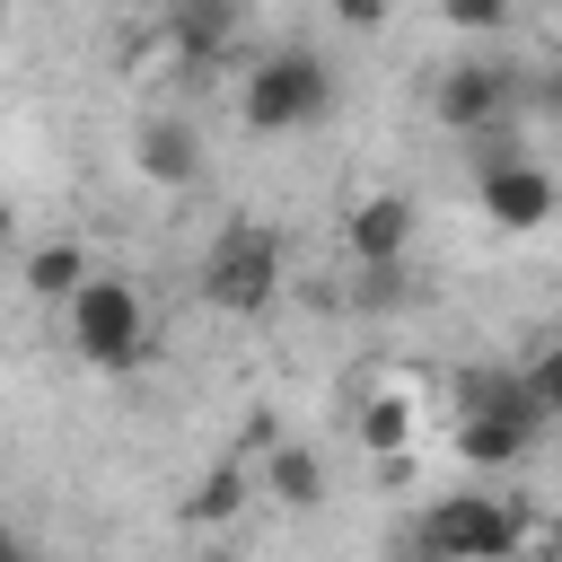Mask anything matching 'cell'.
I'll list each match as a JSON object with an SVG mask.
<instances>
[{
    "label": "cell",
    "instance_id": "obj_1",
    "mask_svg": "<svg viewBox=\"0 0 562 562\" xmlns=\"http://www.w3.org/2000/svg\"><path fill=\"white\" fill-rule=\"evenodd\" d=\"M61 342H70L79 369H105V378L140 369V360H149V299H140V281L97 272V281L61 307Z\"/></svg>",
    "mask_w": 562,
    "mask_h": 562
},
{
    "label": "cell",
    "instance_id": "obj_2",
    "mask_svg": "<svg viewBox=\"0 0 562 562\" xmlns=\"http://www.w3.org/2000/svg\"><path fill=\"white\" fill-rule=\"evenodd\" d=\"M325 105H334V70H325V53H307V44H281V53H263L255 70H237V123L246 132H307V123H325Z\"/></svg>",
    "mask_w": 562,
    "mask_h": 562
},
{
    "label": "cell",
    "instance_id": "obj_3",
    "mask_svg": "<svg viewBox=\"0 0 562 562\" xmlns=\"http://www.w3.org/2000/svg\"><path fill=\"white\" fill-rule=\"evenodd\" d=\"M281 272H290V246H281V228H263V220H228V228L202 246V272H193V290H202L220 316H263V307L281 299Z\"/></svg>",
    "mask_w": 562,
    "mask_h": 562
},
{
    "label": "cell",
    "instance_id": "obj_4",
    "mask_svg": "<svg viewBox=\"0 0 562 562\" xmlns=\"http://www.w3.org/2000/svg\"><path fill=\"white\" fill-rule=\"evenodd\" d=\"M422 553L430 562H518L527 553V509L509 492H439L422 509Z\"/></svg>",
    "mask_w": 562,
    "mask_h": 562
},
{
    "label": "cell",
    "instance_id": "obj_5",
    "mask_svg": "<svg viewBox=\"0 0 562 562\" xmlns=\"http://www.w3.org/2000/svg\"><path fill=\"white\" fill-rule=\"evenodd\" d=\"M474 202H483V220L492 228H544L553 211H562V184H553V167L544 158H527L518 140H501V149H483V167H474Z\"/></svg>",
    "mask_w": 562,
    "mask_h": 562
},
{
    "label": "cell",
    "instance_id": "obj_6",
    "mask_svg": "<svg viewBox=\"0 0 562 562\" xmlns=\"http://www.w3.org/2000/svg\"><path fill=\"white\" fill-rule=\"evenodd\" d=\"M509 105H518V70H501V61H448L430 79V123L457 140H492L509 123Z\"/></svg>",
    "mask_w": 562,
    "mask_h": 562
},
{
    "label": "cell",
    "instance_id": "obj_7",
    "mask_svg": "<svg viewBox=\"0 0 562 562\" xmlns=\"http://www.w3.org/2000/svg\"><path fill=\"white\" fill-rule=\"evenodd\" d=\"M413 237H422L413 193H360V202L342 211V255H351L369 281H395L404 255H413Z\"/></svg>",
    "mask_w": 562,
    "mask_h": 562
},
{
    "label": "cell",
    "instance_id": "obj_8",
    "mask_svg": "<svg viewBox=\"0 0 562 562\" xmlns=\"http://www.w3.org/2000/svg\"><path fill=\"white\" fill-rule=\"evenodd\" d=\"M132 176L158 184V193L202 184V140H193V123H184V114H149V123L132 132Z\"/></svg>",
    "mask_w": 562,
    "mask_h": 562
},
{
    "label": "cell",
    "instance_id": "obj_9",
    "mask_svg": "<svg viewBox=\"0 0 562 562\" xmlns=\"http://www.w3.org/2000/svg\"><path fill=\"white\" fill-rule=\"evenodd\" d=\"M18 281H26V299L70 307V299L97 281V263H88V246H79V237H35V246H26V263H18Z\"/></svg>",
    "mask_w": 562,
    "mask_h": 562
},
{
    "label": "cell",
    "instance_id": "obj_10",
    "mask_svg": "<svg viewBox=\"0 0 562 562\" xmlns=\"http://www.w3.org/2000/svg\"><path fill=\"white\" fill-rule=\"evenodd\" d=\"M255 483H263V501H281V509H316V501H325V457H316L307 439H272L263 465H255Z\"/></svg>",
    "mask_w": 562,
    "mask_h": 562
},
{
    "label": "cell",
    "instance_id": "obj_11",
    "mask_svg": "<svg viewBox=\"0 0 562 562\" xmlns=\"http://www.w3.org/2000/svg\"><path fill=\"white\" fill-rule=\"evenodd\" d=\"M255 492H263V483H255L246 465H211V474H193V492H184V527H228Z\"/></svg>",
    "mask_w": 562,
    "mask_h": 562
},
{
    "label": "cell",
    "instance_id": "obj_12",
    "mask_svg": "<svg viewBox=\"0 0 562 562\" xmlns=\"http://www.w3.org/2000/svg\"><path fill=\"white\" fill-rule=\"evenodd\" d=\"M360 439H369V448H378V457L395 465V457H404V448L422 439V413H413L404 395H369V404H360Z\"/></svg>",
    "mask_w": 562,
    "mask_h": 562
},
{
    "label": "cell",
    "instance_id": "obj_13",
    "mask_svg": "<svg viewBox=\"0 0 562 562\" xmlns=\"http://www.w3.org/2000/svg\"><path fill=\"white\" fill-rule=\"evenodd\" d=\"M527 395H536L544 422H562V342H544V351L527 360Z\"/></svg>",
    "mask_w": 562,
    "mask_h": 562
},
{
    "label": "cell",
    "instance_id": "obj_14",
    "mask_svg": "<svg viewBox=\"0 0 562 562\" xmlns=\"http://www.w3.org/2000/svg\"><path fill=\"white\" fill-rule=\"evenodd\" d=\"M9 562H35V553H26V544H9Z\"/></svg>",
    "mask_w": 562,
    "mask_h": 562
}]
</instances>
